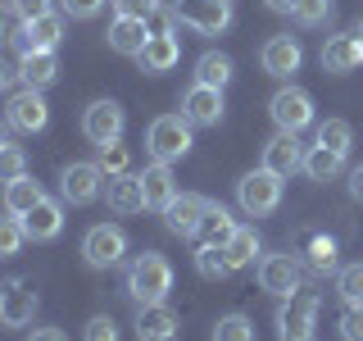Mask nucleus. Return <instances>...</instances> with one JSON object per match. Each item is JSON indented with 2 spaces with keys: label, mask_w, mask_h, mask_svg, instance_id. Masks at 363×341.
<instances>
[{
  "label": "nucleus",
  "mask_w": 363,
  "mask_h": 341,
  "mask_svg": "<svg viewBox=\"0 0 363 341\" xmlns=\"http://www.w3.org/2000/svg\"><path fill=\"white\" fill-rule=\"evenodd\" d=\"M268 114H272V123H277V132H295V136H300L313 123V96L304 87H281L277 96L268 100Z\"/></svg>",
  "instance_id": "obj_5"
},
{
  "label": "nucleus",
  "mask_w": 363,
  "mask_h": 341,
  "mask_svg": "<svg viewBox=\"0 0 363 341\" xmlns=\"http://www.w3.org/2000/svg\"><path fill=\"white\" fill-rule=\"evenodd\" d=\"M23 232H28V242H55V237L64 232V205L41 196V205H32V210L23 214Z\"/></svg>",
  "instance_id": "obj_16"
},
{
  "label": "nucleus",
  "mask_w": 363,
  "mask_h": 341,
  "mask_svg": "<svg viewBox=\"0 0 363 341\" xmlns=\"http://www.w3.org/2000/svg\"><path fill=\"white\" fill-rule=\"evenodd\" d=\"M259 287L268 296H295L300 291V259L295 255H264L259 259Z\"/></svg>",
  "instance_id": "obj_12"
},
{
  "label": "nucleus",
  "mask_w": 363,
  "mask_h": 341,
  "mask_svg": "<svg viewBox=\"0 0 363 341\" xmlns=\"http://www.w3.org/2000/svg\"><path fill=\"white\" fill-rule=\"evenodd\" d=\"M41 182L37 178H14V182H5V214H14V219H23V214L32 210V205H41Z\"/></svg>",
  "instance_id": "obj_26"
},
{
  "label": "nucleus",
  "mask_w": 363,
  "mask_h": 341,
  "mask_svg": "<svg viewBox=\"0 0 363 341\" xmlns=\"http://www.w3.org/2000/svg\"><path fill=\"white\" fill-rule=\"evenodd\" d=\"M336 296L345 305H363V259L359 264H345L336 273Z\"/></svg>",
  "instance_id": "obj_33"
},
{
  "label": "nucleus",
  "mask_w": 363,
  "mask_h": 341,
  "mask_svg": "<svg viewBox=\"0 0 363 341\" xmlns=\"http://www.w3.org/2000/svg\"><path fill=\"white\" fill-rule=\"evenodd\" d=\"M223 87H204L196 82L186 91V100H182V114L191 119V128H218L223 123Z\"/></svg>",
  "instance_id": "obj_13"
},
{
  "label": "nucleus",
  "mask_w": 363,
  "mask_h": 341,
  "mask_svg": "<svg viewBox=\"0 0 363 341\" xmlns=\"http://www.w3.org/2000/svg\"><path fill=\"white\" fill-rule=\"evenodd\" d=\"M105 41H109L113 55H132L136 60V55L145 50V41H150V28H145V18H113Z\"/></svg>",
  "instance_id": "obj_21"
},
{
  "label": "nucleus",
  "mask_w": 363,
  "mask_h": 341,
  "mask_svg": "<svg viewBox=\"0 0 363 341\" xmlns=\"http://www.w3.org/2000/svg\"><path fill=\"white\" fill-rule=\"evenodd\" d=\"M204 214H209V200H204V196H196V191H177V196L168 200V210H164V223H168L173 237L191 242V237H200Z\"/></svg>",
  "instance_id": "obj_10"
},
{
  "label": "nucleus",
  "mask_w": 363,
  "mask_h": 341,
  "mask_svg": "<svg viewBox=\"0 0 363 341\" xmlns=\"http://www.w3.org/2000/svg\"><path fill=\"white\" fill-rule=\"evenodd\" d=\"M196 82L204 87H227L232 82V60H227L223 50H204L196 60Z\"/></svg>",
  "instance_id": "obj_29"
},
{
  "label": "nucleus",
  "mask_w": 363,
  "mask_h": 341,
  "mask_svg": "<svg viewBox=\"0 0 363 341\" xmlns=\"http://www.w3.org/2000/svg\"><path fill=\"white\" fill-rule=\"evenodd\" d=\"M196 269H200V278H227V273H232L223 246H200L196 250Z\"/></svg>",
  "instance_id": "obj_36"
},
{
  "label": "nucleus",
  "mask_w": 363,
  "mask_h": 341,
  "mask_svg": "<svg viewBox=\"0 0 363 341\" xmlns=\"http://www.w3.org/2000/svg\"><path fill=\"white\" fill-rule=\"evenodd\" d=\"M28 173V155H23V146H5L0 151V182H14Z\"/></svg>",
  "instance_id": "obj_39"
},
{
  "label": "nucleus",
  "mask_w": 363,
  "mask_h": 341,
  "mask_svg": "<svg viewBox=\"0 0 363 341\" xmlns=\"http://www.w3.org/2000/svg\"><path fill=\"white\" fill-rule=\"evenodd\" d=\"M264 5H268V9H277V14H291V9L300 5V0H264Z\"/></svg>",
  "instance_id": "obj_48"
},
{
  "label": "nucleus",
  "mask_w": 363,
  "mask_h": 341,
  "mask_svg": "<svg viewBox=\"0 0 363 341\" xmlns=\"http://www.w3.org/2000/svg\"><path fill=\"white\" fill-rule=\"evenodd\" d=\"M60 191L68 205H91L105 196V168L91 164V159H73V164L60 173Z\"/></svg>",
  "instance_id": "obj_6"
},
{
  "label": "nucleus",
  "mask_w": 363,
  "mask_h": 341,
  "mask_svg": "<svg viewBox=\"0 0 363 341\" xmlns=\"http://www.w3.org/2000/svg\"><path fill=\"white\" fill-rule=\"evenodd\" d=\"M5 146H9V136H5V128H0V151H5Z\"/></svg>",
  "instance_id": "obj_50"
},
{
  "label": "nucleus",
  "mask_w": 363,
  "mask_h": 341,
  "mask_svg": "<svg viewBox=\"0 0 363 341\" xmlns=\"http://www.w3.org/2000/svg\"><path fill=\"white\" fill-rule=\"evenodd\" d=\"M9 9L28 23V18H41V14H50V0H9Z\"/></svg>",
  "instance_id": "obj_44"
},
{
  "label": "nucleus",
  "mask_w": 363,
  "mask_h": 341,
  "mask_svg": "<svg viewBox=\"0 0 363 341\" xmlns=\"http://www.w3.org/2000/svg\"><path fill=\"white\" fill-rule=\"evenodd\" d=\"M259 64H264L268 77H291V73H300L304 50H300L295 37H268L264 50H259Z\"/></svg>",
  "instance_id": "obj_15"
},
{
  "label": "nucleus",
  "mask_w": 363,
  "mask_h": 341,
  "mask_svg": "<svg viewBox=\"0 0 363 341\" xmlns=\"http://www.w3.org/2000/svg\"><path fill=\"white\" fill-rule=\"evenodd\" d=\"M23 242H28V232H23V219H14V214H5L0 219V259H9V255H18Z\"/></svg>",
  "instance_id": "obj_37"
},
{
  "label": "nucleus",
  "mask_w": 363,
  "mask_h": 341,
  "mask_svg": "<svg viewBox=\"0 0 363 341\" xmlns=\"http://www.w3.org/2000/svg\"><path fill=\"white\" fill-rule=\"evenodd\" d=\"M177 332L182 323L168 305H141V314H136V337L141 341H173Z\"/></svg>",
  "instance_id": "obj_22"
},
{
  "label": "nucleus",
  "mask_w": 363,
  "mask_h": 341,
  "mask_svg": "<svg viewBox=\"0 0 363 341\" xmlns=\"http://www.w3.org/2000/svg\"><path fill=\"white\" fill-rule=\"evenodd\" d=\"M145 151L164 164L191 155V119L186 114H159V119L145 128Z\"/></svg>",
  "instance_id": "obj_2"
},
{
  "label": "nucleus",
  "mask_w": 363,
  "mask_h": 341,
  "mask_svg": "<svg viewBox=\"0 0 363 341\" xmlns=\"http://www.w3.org/2000/svg\"><path fill=\"white\" fill-rule=\"evenodd\" d=\"M113 9H118V18H150L159 14V0H113Z\"/></svg>",
  "instance_id": "obj_41"
},
{
  "label": "nucleus",
  "mask_w": 363,
  "mask_h": 341,
  "mask_svg": "<svg viewBox=\"0 0 363 341\" xmlns=\"http://www.w3.org/2000/svg\"><path fill=\"white\" fill-rule=\"evenodd\" d=\"M173 18H182L186 28L204 32V37H218L227 23H232V0H177Z\"/></svg>",
  "instance_id": "obj_8"
},
{
  "label": "nucleus",
  "mask_w": 363,
  "mask_h": 341,
  "mask_svg": "<svg viewBox=\"0 0 363 341\" xmlns=\"http://www.w3.org/2000/svg\"><path fill=\"white\" fill-rule=\"evenodd\" d=\"M14 82H18V68H9L5 60H0V91H9Z\"/></svg>",
  "instance_id": "obj_46"
},
{
  "label": "nucleus",
  "mask_w": 363,
  "mask_h": 341,
  "mask_svg": "<svg viewBox=\"0 0 363 341\" xmlns=\"http://www.w3.org/2000/svg\"><path fill=\"white\" fill-rule=\"evenodd\" d=\"M28 341H68V337L60 332V328H37V332H32Z\"/></svg>",
  "instance_id": "obj_47"
},
{
  "label": "nucleus",
  "mask_w": 363,
  "mask_h": 341,
  "mask_svg": "<svg viewBox=\"0 0 363 341\" xmlns=\"http://www.w3.org/2000/svg\"><path fill=\"white\" fill-rule=\"evenodd\" d=\"M332 14H336L332 0H300V5L291 9V18L300 23V28H323V23L332 18Z\"/></svg>",
  "instance_id": "obj_34"
},
{
  "label": "nucleus",
  "mask_w": 363,
  "mask_h": 341,
  "mask_svg": "<svg viewBox=\"0 0 363 341\" xmlns=\"http://www.w3.org/2000/svg\"><path fill=\"white\" fill-rule=\"evenodd\" d=\"M340 337L363 341V305H345V314H340Z\"/></svg>",
  "instance_id": "obj_42"
},
{
  "label": "nucleus",
  "mask_w": 363,
  "mask_h": 341,
  "mask_svg": "<svg viewBox=\"0 0 363 341\" xmlns=\"http://www.w3.org/2000/svg\"><path fill=\"white\" fill-rule=\"evenodd\" d=\"M354 37H359V41H363V23H359V28H354Z\"/></svg>",
  "instance_id": "obj_51"
},
{
  "label": "nucleus",
  "mask_w": 363,
  "mask_h": 341,
  "mask_svg": "<svg viewBox=\"0 0 363 341\" xmlns=\"http://www.w3.org/2000/svg\"><path fill=\"white\" fill-rule=\"evenodd\" d=\"M64 18H96L105 9V0H60Z\"/></svg>",
  "instance_id": "obj_43"
},
{
  "label": "nucleus",
  "mask_w": 363,
  "mask_h": 341,
  "mask_svg": "<svg viewBox=\"0 0 363 341\" xmlns=\"http://www.w3.org/2000/svg\"><path fill=\"white\" fill-rule=\"evenodd\" d=\"M55 77H60V60H55V50H32V55H23V64H18V82H23V87L45 91Z\"/></svg>",
  "instance_id": "obj_25"
},
{
  "label": "nucleus",
  "mask_w": 363,
  "mask_h": 341,
  "mask_svg": "<svg viewBox=\"0 0 363 341\" xmlns=\"http://www.w3.org/2000/svg\"><path fill=\"white\" fill-rule=\"evenodd\" d=\"M141 60L145 73H168L177 60H182V45H177V32L164 28V32H150V41H145V50L136 55Z\"/></svg>",
  "instance_id": "obj_19"
},
{
  "label": "nucleus",
  "mask_w": 363,
  "mask_h": 341,
  "mask_svg": "<svg viewBox=\"0 0 363 341\" xmlns=\"http://www.w3.org/2000/svg\"><path fill=\"white\" fill-rule=\"evenodd\" d=\"M141 178V191H145V210H168V200L177 196V178H173V164H164V159H155V164H145Z\"/></svg>",
  "instance_id": "obj_18"
},
{
  "label": "nucleus",
  "mask_w": 363,
  "mask_h": 341,
  "mask_svg": "<svg viewBox=\"0 0 363 341\" xmlns=\"http://www.w3.org/2000/svg\"><path fill=\"white\" fill-rule=\"evenodd\" d=\"M281 182L286 178L268 173V168H255V173H245L236 182V200H241V210L250 219H264V214H272L281 205Z\"/></svg>",
  "instance_id": "obj_3"
},
{
  "label": "nucleus",
  "mask_w": 363,
  "mask_h": 341,
  "mask_svg": "<svg viewBox=\"0 0 363 341\" xmlns=\"http://www.w3.org/2000/svg\"><path fill=\"white\" fill-rule=\"evenodd\" d=\"M168 291H173V264H168L159 250H145V255L132 259L128 269V296L136 305H164Z\"/></svg>",
  "instance_id": "obj_1"
},
{
  "label": "nucleus",
  "mask_w": 363,
  "mask_h": 341,
  "mask_svg": "<svg viewBox=\"0 0 363 341\" xmlns=\"http://www.w3.org/2000/svg\"><path fill=\"white\" fill-rule=\"evenodd\" d=\"M213 341H255V323L245 314H223L213 323Z\"/></svg>",
  "instance_id": "obj_35"
},
{
  "label": "nucleus",
  "mask_w": 363,
  "mask_h": 341,
  "mask_svg": "<svg viewBox=\"0 0 363 341\" xmlns=\"http://www.w3.org/2000/svg\"><path fill=\"white\" fill-rule=\"evenodd\" d=\"M313 318H318V301L313 296H286L277 310V341H313Z\"/></svg>",
  "instance_id": "obj_7"
},
{
  "label": "nucleus",
  "mask_w": 363,
  "mask_h": 341,
  "mask_svg": "<svg viewBox=\"0 0 363 341\" xmlns=\"http://www.w3.org/2000/svg\"><path fill=\"white\" fill-rule=\"evenodd\" d=\"M123 255H128V232H123L118 223H96L86 227L82 237V259L91 269H113L123 264Z\"/></svg>",
  "instance_id": "obj_4"
},
{
  "label": "nucleus",
  "mask_w": 363,
  "mask_h": 341,
  "mask_svg": "<svg viewBox=\"0 0 363 341\" xmlns=\"http://www.w3.org/2000/svg\"><path fill=\"white\" fill-rule=\"evenodd\" d=\"M313 146H327V151H336V155H350V146H354V128H350L345 119H327V123H318Z\"/></svg>",
  "instance_id": "obj_30"
},
{
  "label": "nucleus",
  "mask_w": 363,
  "mask_h": 341,
  "mask_svg": "<svg viewBox=\"0 0 363 341\" xmlns=\"http://www.w3.org/2000/svg\"><path fill=\"white\" fill-rule=\"evenodd\" d=\"M309 269L318 273V278L340 273V259H336V242H332V237H313V242H309Z\"/></svg>",
  "instance_id": "obj_32"
},
{
  "label": "nucleus",
  "mask_w": 363,
  "mask_h": 341,
  "mask_svg": "<svg viewBox=\"0 0 363 341\" xmlns=\"http://www.w3.org/2000/svg\"><path fill=\"white\" fill-rule=\"evenodd\" d=\"M340 168H345V155L327 151V146H309V151H304V173L313 182H332Z\"/></svg>",
  "instance_id": "obj_28"
},
{
  "label": "nucleus",
  "mask_w": 363,
  "mask_h": 341,
  "mask_svg": "<svg viewBox=\"0 0 363 341\" xmlns=\"http://www.w3.org/2000/svg\"><path fill=\"white\" fill-rule=\"evenodd\" d=\"M223 255H227V264H232V273L245 269V264H255V255H259V232H255V227H241V223H236V232L227 237Z\"/></svg>",
  "instance_id": "obj_27"
},
{
  "label": "nucleus",
  "mask_w": 363,
  "mask_h": 341,
  "mask_svg": "<svg viewBox=\"0 0 363 341\" xmlns=\"http://www.w3.org/2000/svg\"><path fill=\"white\" fill-rule=\"evenodd\" d=\"M363 64V41L354 32H340V37H327L323 45V68L327 73H354Z\"/></svg>",
  "instance_id": "obj_20"
},
{
  "label": "nucleus",
  "mask_w": 363,
  "mask_h": 341,
  "mask_svg": "<svg viewBox=\"0 0 363 341\" xmlns=\"http://www.w3.org/2000/svg\"><path fill=\"white\" fill-rule=\"evenodd\" d=\"M264 168H268V173H277V178L300 173V168H304V146L295 141V132H277L264 146Z\"/></svg>",
  "instance_id": "obj_17"
},
{
  "label": "nucleus",
  "mask_w": 363,
  "mask_h": 341,
  "mask_svg": "<svg viewBox=\"0 0 363 341\" xmlns=\"http://www.w3.org/2000/svg\"><path fill=\"white\" fill-rule=\"evenodd\" d=\"M9 41H14L18 55H32V50H55V45L64 41V18L55 14H41V18H28L18 32H9Z\"/></svg>",
  "instance_id": "obj_11"
},
{
  "label": "nucleus",
  "mask_w": 363,
  "mask_h": 341,
  "mask_svg": "<svg viewBox=\"0 0 363 341\" xmlns=\"http://www.w3.org/2000/svg\"><path fill=\"white\" fill-rule=\"evenodd\" d=\"M45 123H50V105L41 100V91H32V87H23L9 96V128H18V132H41Z\"/></svg>",
  "instance_id": "obj_14"
},
{
  "label": "nucleus",
  "mask_w": 363,
  "mask_h": 341,
  "mask_svg": "<svg viewBox=\"0 0 363 341\" xmlns=\"http://www.w3.org/2000/svg\"><path fill=\"white\" fill-rule=\"evenodd\" d=\"M9 37V32H5V5H0V41H5Z\"/></svg>",
  "instance_id": "obj_49"
},
{
  "label": "nucleus",
  "mask_w": 363,
  "mask_h": 341,
  "mask_svg": "<svg viewBox=\"0 0 363 341\" xmlns=\"http://www.w3.org/2000/svg\"><path fill=\"white\" fill-rule=\"evenodd\" d=\"M82 341H118V328H113L109 314H91L82 328Z\"/></svg>",
  "instance_id": "obj_40"
},
{
  "label": "nucleus",
  "mask_w": 363,
  "mask_h": 341,
  "mask_svg": "<svg viewBox=\"0 0 363 341\" xmlns=\"http://www.w3.org/2000/svg\"><path fill=\"white\" fill-rule=\"evenodd\" d=\"M105 200H109V210H113V214H141V210H145L141 178H132V173L105 178Z\"/></svg>",
  "instance_id": "obj_23"
},
{
  "label": "nucleus",
  "mask_w": 363,
  "mask_h": 341,
  "mask_svg": "<svg viewBox=\"0 0 363 341\" xmlns=\"http://www.w3.org/2000/svg\"><path fill=\"white\" fill-rule=\"evenodd\" d=\"M200 232H204V246H227V237L236 232V219L223 210V205H213V200H209V214H204Z\"/></svg>",
  "instance_id": "obj_31"
},
{
  "label": "nucleus",
  "mask_w": 363,
  "mask_h": 341,
  "mask_svg": "<svg viewBox=\"0 0 363 341\" xmlns=\"http://www.w3.org/2000/svg\"><path fill=\"white\" fill-rule=\"evenodd\" d=\"M100 168H105V178H118V173H128V146L123 141H113V146H100V159H96Z\"/></svg>",
  "instance_id": "obj_38"
},
{
  "label": "nucleus",
  "mask_w": 363,
  "mask_h": 341,
  "mask_svg": "<svg viewBox=\"0 0 363 341\" xmlns=\"http://www.w3.org/2000/svg\"><path fill=\"white\" fill-rule=\"evenodd\" d=\"M32 318H37V291L18 287V282L0 291V323L5 328H28Z\"/></svg>",
  "instance_id": "obj_24"
},
{
  "label": "nucleus",
  "mask_w": 363,
  "mask_h": 341,
  "mask_svg": "<svg viewBox=\"0 0 363 341\" xmlns=\"http://www.w3.org/2000/svg\"><path fill=\"white\" fill-rule=\"evenodd\" d=\"M350 196L363 200V164H359V168H350Z\"/></svg>",
  "instance_id": "obj_45"
},
{
  "label": "nucleus",
  "mask_w": 363,
  "mask_h": 341,
  "mask_svg": "<svg viewBox=\"0 0 363 341\" xmlns=\"http://www.w3.org/2000/svg\"><path fill=\"white\" fill-rule=\"evenodd\" d=\"M123 105L118 100H91L86 114H82V132H86V141L91 146H113V141H123Z\"/></svg>",
  "instance_id": "obj_9"
}]
</instances>
